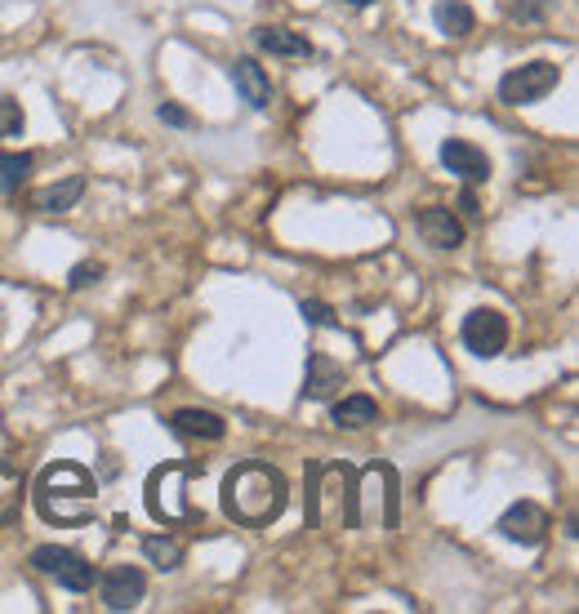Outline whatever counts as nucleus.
<instances>
[{"instance_id": "obj_7", "label": "nucleus", "mask_w": 579, "mask_h": 614, "mask_svg": "<svg viewBox=\"0 0 579 614\" xmlns=\"http://www.w3.org/2000/svg\"><path fill=\"white\" fill-rule=\"evenodd\" d=\"M441 165H446L450 174H459L468 187H477V183L490 178V156H486L477 143H468V139H446V143H441Z\"/></svg>"}, {"instance_id": "obj_3", "label": "nucleus", "mask_w": 579, "mask_h": 614, "mask_svg": "<svg viewBox=\"0 0 579 614\" xmlns=\"http://www.w3.org/2000/svg\"><path fill=\"white\" fill-rule=\"evenodd\" d=\"M32 570H41V574H50V579H59V587H68V592H90L94 587V565L81 556V552H72V548H59V543H45V548H37L32 552Z\"/></svg>"}, {"instance_id": "obj_6", "label": "nucleus", "mask_w": 579, "mask_h": 614, "mask_svg": "<svg viewBox=\"0 0 579 614\" xmlns=\"http://www.w3.org/2000/svg\"><path fill=\"white\" fill-rule=\"evenodd\" d=\"M508 543H521V548H539L544 539H548V530H552V521H548V512L539 508V503H530V499H521V503H512L504 516H499V525H495Z\"/></svg>"}, {"instance_id": "obj_4", "label": "nucleus", "mask_w": 579, "mask_h": 614, "mask_svg": "<svg viewBox=\"0 0 579 614\" xmlns=\"http://www.w3.org/2000/svg\"><path fill=\"white\" fill-rule=\"evenodd\" d=\"M99 494V481L94 472H85L81 463H50L41 472V490H37V508L45 512L54 499H94Z\"/></svg>"}, {"instance_id": "obj_24", "label": "nucleus", "mask_w": 579, "mask_h": 614, "mask_svg": "<svg viewBox=\"0 0 579 614\" xmlns=\"http://www.w3.org/2000/svg\"><path fill=\"white\" fill-rule=\"evenodd\" d=\"M512 14H517V19H539V14H544V0H517Z\"/></svg>"}, {"instance_id": "obj_13", "label": "nucleus", "mask_w": 579, "mask_h": 614, "mask_svg": "<svg viewBox=\"0 0 579 614\" xmlns=\"http://www.w3.org/2000/svg\"><path fill=\"white\" fill-rule=\"evenodd\" d=\"M258 50L263 54H276V59H313V41L299 37V32H290V28H258Z\"/></svg>"}, {"instance_id": "obj_2", "label": "nucleus", "mask_w": 579, "mask_h": 614, "mask_svg": "<svg viewBox=\"0 0 579 614\" xmlns=\"http://www.w3.org/2000/svg\"><path fill=\"white\" fill-rule=\"evenodd\" d=\"M557 81H561V68L548 63V59H539V63H526V68L504 72V81H499V99H504L508 108H526V103H539L544 94H552Z\"/></svg>"}, {"instance_id": "obj_8", "label": "nucleus", "mask_w": 579, "mask_h": 614, "mask_svg": "<svg viewBox=\"0 0 579 614\" xmlns=\"http://www.w3.org/2000/svg\"><path fill=\"white\" fill-rule=\"evenodd\" d=\"M99 587H103V605L108 610H134L143 601V592H148V574L139 565H112Z\"/></svg>"}, {"instance_id": "obj_19", "label": "nucleus", "mask_w": 579, "mask_h": 614, "mask_svg": "<svg viewBox=\"0 0 579 614\" xmlns=\"http://www.w3.org/2000/svg\"><path fill=\"white\" fill-rule=\"evenodd\" d=\"M23 503V472H14L10 463H0V525H6Z\"/></svg>"}, {"instance_id": "obj_15", "label": "nucleus", "mask_w": 579, "mask_h": 614, "mask_svg": "<svg viewBox=\"0 0 579 614\" xmlns=\"http://www.w3.org/2000/svg\"><path fill=\"white\" fill-rule=\"evenodd\" d=\"M375 419H379V406L366 392H353V397H344V401L331 406V423L335 428H370Z\"/></svg>"}, {"instance_id": "obj_14", "label": "nucleus", "mask_w": 579, "mask_h": 614, "mask_svg": "<svg viewBox=\"0 0 579 614\" xmlns=\"http://www.w3.org/2000/svg\"><path fill=\"white\" fill-rule=\"evenodd\" d=\"M81 196H85V178L72 174V178H63V183L37 187V192H32V209H41V214H63V209H72Z\"/></svg>"}, {"instance_id": "obj_17", "label": "nucleus", "mask_w": 579, "mask_h": 614, "mask_svg": "<svg viewBox=\"0 0 579 614\" xmlns=\"http://www.w3.org/2000/svg\"><path fill=\"white\" fill-rule=\"evenodd\" d=\"M28 174H32V156L28 152H0V196L19 192Z\"/></svg>"}, {"instance_id": "obj_5", "label": "nucleus", "mask_w": 579, "mask_h": 614, "mask_svg": "<svg viewBox=\"0 0 579 614\" xmlns=\"http://www.w3.org/2000/svg\"><path fill=\"white\" fill-rule=\"evenodd\" d=\"M459 339H464V348L473 357L490 361V357H499L508 348V321H504V313H495V307H473V313L464 317Z\"/></svg>"}, {"instance_id": "obj_18", "label": "nucleus", "mask_w": 579, "mask_h": 614, "mask_svg": "<svg viewBox=\"0 0 579 614\" xmlns=\"http://www.w3.org/2000/svg\"><path fill=\"white\" fill-rule=\"evenodd\" d=\"M143 552L156 570H179L183 565V543L179 539H165V534H148L143 539Z\"/></svg>"}, {"instance_id": "obj_1", "label": "nucleus", "mask_w": 579, "mask_h": 614, "mask_svg": "<svg viewBox=\"0 0 579 614\" xmlns=\"http://www.w3.org/2000/svg\"><path fill=\"white\" fill-rule=\"evenodd\" d=\"M290 503V485L272 463H241L223 477V512L236 525H272Z\"/></svg>"}, {"instance_id": "obj_26", "label": "nucleus", "mask_w": 579, "mask_h": 614, "mask_svg": "<svg viewBox=\"0 0 579 614\" xmlns=\"http://www.w3.org/2000/svg\"><path fill=\"white\" fill-rule=\"evenodd\" d=\"M348 6H357V10H366V6H375V0H348Z\"/></svg>"}, {"instance_id": "obj_16", "label": "nucleus", "mask_w": 579, "mask_h": 614, "mask_svg": "<svg viewBox=\"0 0 579 614\" xmlns=\"http://www.w3.org/2000/svg\"><path fill=\"white\" fill-rule=\"evenodd\" d=\"M433 19H437L441 37H450V41H464V37L477 28V19H473V10L464 6V0H437Z\"/></svg>"}, {"instance_id": "obj_25", "label": "nucleus", "mask_w": 579, "mask_h": 614, "mask_svg": "<svg viewBox=\"0 0 579 614\" xmlns=\"http://www.w3.org/2000/svg\"><path fill=\"white\" fill-rule=\"evenodd\" d=\"M459 209H464V214H477V196H473V187L459 192Z\"/></svg>"}, {"instance_id": "obj_22", "label": "nucleus", "mask_w": 579, "mask_h": 614, "mask_svg": "<svg viewBox=\"0 0 579 614\" xmlns=\"http://www.w3.org/2000/svg\"><path fill=\"white\" fill-rule=\"evenodd\" d=\"M299 313H304L308 326H335V313H331L326 303H317V298H304V303H299Z\"/></svg>"}, {"instance_id": "obj_20", "label": "nucleus", "mask_w": 579, "mask_h": 614, "mask_svg": "<svg viewBox=\"0 0 579 614\" xmlns=\"http://www.w3.org/2000/svg\"><path fill=\"white\" fill-rule=\"evenodd\" d=\"M23 108L14 103V99H6V94H0V139H19L23 134Z\"/></svg>"}, {"instance_id": "obj_23", "label": "nucleus", "mask_w": 579, "mask_h": 614, "mask_svg": "<svg viewBox=\"0 0 579 614\" xmlns=\"http://www.w3.org/2000/svg\"><path fill=\"white\" fill-rule=\"evenodd\" d=\"M156 116H161L165 125H179V130H187V125H192V116H187L179 103H161V112H156Z\"/></svg>"}, {"instance_id": "obj_11", "label": "nucleus", "mask_w": 579, "mask_h": 614, "mask_svg": "<svg viewBox=\"0 0 579 614\" xmlns=\"http://www.w3.org/2000/svg\"><path fill=\"white\" fill-rule=\"evenodd\" d=\"M170 432L183 437V441H223V437H227V423H223L214 410L187 406V410H174V415H170Z\"/></svg>"}, {"instance_id": "obj_9", "label": "nucleus", "mask_w": 579, "mask_h": 614, "mask_svg": "<svg viewBox=\"0 0 579 614\" xmlns=\"http://www.w3.org/2000/svg\"><path fill=\"white\" fill-rule=\"evenodd\" d=\"M415 227H419V236H424L433 249H459V245H464V223H459L446 205H428V209H419Z\"/></svg>"}, {"instance_id": "obj_12", "label": "nucleus", "mask_w": 579, "mask_h": 614, "mask_svg": "<svg viewBox=\"0 0 579 614\" xmlns=\"http://www.w3.org/2000/svg\"><path fill=\"white\" fill-rule=\"evenodd\" d=\"M227 76H232L236 94H241V99H245L250 108H258V112H263V108L272 103V81H267V72H263V68H258L254 59H236Z\"/></svg>"}, {"instance_id": "obj_21", "label": "nucleus", "mask_w": 579, "mask_h": 614, "mask_svg": "<svg viewBox=\"0 0 579 614\" xmlns=\"http://www.w3.org/2000/svg\"><path fill=\"white\" fill-rule=\"evenodd\" d=\"M94 280H103V263H94V258H85V263H77V267L68 272V285H72V289H85V285H94Z\"/></svg>"}, {"instance_id": "obj_10", "label": "nucleus", "mask_w": 579, "mask_h": 614, "mask_svg": "<svg viewBox=\"0 0 579 614\" xmlns=\"http://www.w3.org/2000/svg\"><path fill=\"white\" fill-rule=\"evenodd\" d=\"M344 383H348V375H344V366L335 357H326V352L308 357V375H304V397L308 401H331Z\"/></svg>"}]
</instances>
